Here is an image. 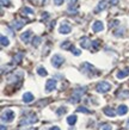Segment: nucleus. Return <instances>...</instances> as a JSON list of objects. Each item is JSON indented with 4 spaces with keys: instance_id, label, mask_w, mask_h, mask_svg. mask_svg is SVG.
I'll list each match as a JSON object with an SVG mask.
<instances>
[{
    "instance_id": "obj_1",
    "label": "nucleus",
    "mask_w": 129,
    "mask_h": 130,
    "mask_svg": "<svg viewBox=\"0 0 129 130\" xmlns=\"http://www.w3.org/2000/svg\"><path fill=\"white\" fill-rule=\"evenodd\" d=\"M85 91H86V87H79V88H77V90L74 91L73 95L69 98V100H68V102L72 103V104H77V103L79 102L80 97L85 93Z\"/></svg>"
},
{
    "instance_id": "obj_2",
    "label": "nucleus",
    "mask_w": 129,
    "mask_h": 130,
    "mask_svg": "<svg viewBox=\"0 0 129 130\" xmlns=\"http://www.w3.org/2000/svg\"><path fill=\"white\" fill-rule=\"evenodd\" d=\"M37 122V116L35 113H30V115H26L25 117L20 119L19 124L20 125H29V124H34V123Z\"/></svg>"
},
{
    "instance_id": "obj_3",
    "label": "nucleus",
    "mask_w": 129,
    "mask_h": 130,
    "mask_svg": "<svg viewBox=\"0 0 129 130\" xmlns=\"http://www.w3.org/2000/svg\"><path fill=\"white\" fill-rule=\"evenodd\" d=\"M15 111L13 110H10V109H7V110H5L3 113H1V121L3 122H12L13 119H15Z\"/></svg>"
},
{
    "instance_id": "obj_4",
    "label": "nucleus",
    "mask_w": 129,
    "mask_h": 130,
    "mask_svg": "<svg viewBox=\"0 0 129 130\" xmlns=\"http://www.w3.org/2000/svg\"><path fill=\"white\" fill-rule=\"evenodd\" d=\"M110 88H111V85H110L109 83H106V81H101V83H98L97 86H96V91L99 92V93H106Z\"/></svg>"
},
{
    "instance_id": "obj_5",
    "label": "nucleus",
    "mask_w": 129,
    "mask_h": 130,
    "mask_svg": "<svg viewBox=\"0 0 129 130\" xmlns=\"http://www.w3.org/2000/svg\"><path fill=\"white\" fill-rule=\"evenodd\" d=\"M63 62H65V59H63L61 55H59V54H55V55L51 57V64H53L55 68H60L62 66Z\"/></svg>"
},
{
    "instance_id": "obj_6",
    "label": "nucleus",
    "mask_w": 129,
    "mask_h": 130,
    "mask_svg": "<svg viewBox=\"0 0 129 130\" xmlns=\"http://www.w3.org/2000/svg\"><path fill=\"white\" fill-rule=\"evenodd\" d=\"M70 31H72V26H70L67 22H62L61 25H60V28H59L60 34H62V35H68Z\"/></svg>"
},
{
    "instance_id": "obj_7",
    "label": "nucleus",
    "mask_w": 129,
    "mask_h": 130,
    "mask_svg": "<svg viewBox=\"0 0 129 130\" xmlns=\"http://www.w3.org/2000/svg\"><path fill=\"white\" fill-rule=\"evenodd\" d=\"M55 88H56V80L55 79L47 80V84H46V91H47L48 93L51 92V91H54Z\"/></svg>"
},
{
    "instance_id": "obj_8",
    "label": "nucleus",
    "mask_w": 129,
    "mask_h": 130,
    "mask_svg": "<svg viewBox=\"0 0 129 130\" xmlns=\"http://www.w3.org/2000/svg\"><path fill=\"white\" fill-rule=\"evenodd\" d=\"M81 69H82V72H84L85 74H89V73H91V75H92V72L96 71L93 66H92V64H90V63H87V62L82 63V64H81Z\"/></svg>"
},
{
    "instance_id": "obj_9",
    "label": "nucleus",
    "mask_w": 129,
    "mask_h": 130,
    "mask_svg": "<svg viewBox=\"0 0 129 130\" xmlns=\"http://www.w3.org/2000/svg\"><path fill=\"white\" fill-rule=\"evenodd\" d=\"M92 30H93V32H101L104 30V25H103V23L101 20H96L92 24Z\"/></svg>"
},
{
    "instance_id": "obj_10",
    "label": "nucleus",
    "mask_w": 129,
    "mask_h": 130,
    "mask_svg": "<svg viewBox=\"0 0 129 130\" xmlns=\"http://www.w3.org/2000/svg\"><path fill=\"white\" fill-rule=\"evenodd\" d=\"M32 36V31L31 30H27V31L23 32L22 35H20V40L23 41L24 43H29L30 42V38H31Z\"/></svg>"
},
{
    "instance_id": "obj_11",
    "label": "nucleus",
    "mask_w": 129,
    "mask_h": 130,
    "mask_svg": "<svg viewBox=\"0 0 129 130\" xmlns=\"http://www.w3.org/2000/svg\"><path fill=\"white\" fill-rule=\"evenodd\" d=\"M80 45H81V48H84V49H89L90 45H92V42L90 41L89 37H82L81 41H80Z\"/></svg>"
},
{
    "instance_id": "obj_12",
    "label": "nucleus",
    "mask_w": 129,
    "mask_h": 130,
    "mask_svg": "<svg viewBox=\"0 0 129 130\" xmlns=\"http://www.w3.org/2000/svg\"><path fill=\"white\" fill-rule=\"evenodd\" d=\"M129 75V67L124 68V69H122V71L117 72V74H116V78L117 79H124L125 76H128Z\"/></svg>"
},
{
    "instance_id": "obj_13",
    "label": "nucleus",
    "mask_w": 129,
    "mask_h": 130,
    "mask_svg": "<svg viewBox=\"0 0 129 130\" xmlns=\"http://www.w3.org/2000/svg\"><path fill=\"white\" fill-rule=\"evenodd\" d=\"M34 100V94L30 93V92H26V93H24L23 94V102L29 104V103H31Z\"/></svg>"
},
{
    "instance_id": "obj_14",
    "label": "nucleus",
    "mask_w": 129,
    "mask_h": 130,
    "mask_svg": "<svg viewBox=\"0 0 129 130\" xmlns=\"http://www.w3.org/2000/svg\"><path fill=\"white\" fill-rule=\"evenodd\" d=\"M128 113V106L127 105H120L117 107V115L120 116H124V115Z\"/></svg>"
},
{
    "instance_id": "obj_15",
    "label": "nucleus",
    "mask_w": 129,
    "mask_h": 130,
    "mask_svg": "<svg viewBox=\"0 0 129 130\" xmlns=\"http://www.w3.org/2000/svg\"><path fill=\"white\" fill-rule=\"evenodd\" d=\"M24 22L23 20H15V22H12V28L15 29V30H20V29L24 26Z\"/></svg>"
},
{
    "instance_id": "obj_16",
    "label": "nucleus",
    "mask_w": 129,
    "mask_h": 130,
    "mask_svg": "<svg viewBox=\"0 0 129 130\" xmlns=\"http://www.w3.org/2000/svg\"><path fill=\"white\" fill-rule=\"evenodd\" d=\"M105 7H106V3L104 1V0H102V1H99V4L97 5V7H96L94 12H96V13H98V12L103 11V10H105Z\"/></svg>"
},
{
    "instance_id": "obj_17",
    "label": "nucleus",
    "mask_w": 129,
    "mask_h": 130,
    "mask_svg": "<svg viewBox=\"0 0 129 130\" xmlns=\"http://www.w3.org/2000/svg\"><path fill=\"white\" fill-rule=\"evenodd\" d=\"M103 112H104L106 116H109V117H115V116H116V112H115L112 109H110V107H104Z\"/></svg>"
},
{
    "instance_id": "obj_18",
    "label": "nucleus",
    "mask_w": 129,
    "mask_h": 130,
    "mask_svg": "<svg viewBox=\"0 0 129 130\" xmlns=\"http://www.w3.org/2000/svg\"><path fill=\"white\" fill-rule=\"evenodd\" d=\"M75 122H77V115H70V116H68V118H67V123H68L69 125L75 124Z\"/></svg>"
},
{
    "instance_id": "obj_19",
    "label": "nucleus",
    "mask_w": 129,
    "mask_h": 130,
    "mask_svg": "<svg viewBox=\"0 0 129 130\" xmlns=\"http://www.w3.org/2000/svg\"><path fill=\"white\" fill-rule=\"evenodd\" d=\"M37 73H38V75H41V76H47L48 72L46 71V68H43L42 66H39L38 68H37Z\"/></svg>"
},
{
    "instance_id": "obj_20",
    "label": "nucleus",
    "mask_w": 129,
    "mask_h": 130,
    "mask_svg": "<svg viewBox=\"0 0 129 130\" xmlns=\"http://www.w3.org/2000/svg\"><path fill=\"white\" fill-rule=\"evenodd\" d=\"M8 44H10L8 38H7V37H5L4 35H1V45H3V47H7Z\"/></svg>"
},
{
    "instance_id": "obj_21",
    "label": "nucleus",
    "mask_w": 129,
    "mask_h": 130,
    "mask_svg": "<svg viewBox=\"0 0 129 130\" xmlns=\"http://www.w3.org/2000/svg\"><path fill=\"white\" fill-rule=\"evenodd\" d=\"M39 43H41V38H39L38 36H35V37L32 38V45H34V47H38Z\"/></svg>"
},
{
    "instance_id": "obj_22",
    "label": "nucleus",
    "mask_w": 129,
    "mask_h": 130,
    "mask_svg": "<svg viewBox=\"0 0 129 130\" xmlns=\"http://www.w3.org/2000/svg\"><path fill=\"white\" fill-rule=\"evenodd\" d=\"M22 57H23V54H22V53L17 54V55L15 56V59H13V62H15V63H19L20 60H22Z\"/></svg>"
},
{
    "instance_id": "obj_23",
    "label": "nucleus",
    "mask_w": 129,
    "mask_h": 130,
    "mask_svg": "<svg viewBox=\"0 0 129 130\" xmlns=\"http://www.w3.org/2000/svg\"><path fill=\"white\" fill-rule=\"evenodd\" d=\"M23 13L24 14H29V16H31V14H34V11H32L30 7H24L23 8Z\"/></svg>"
},
{
    "instance_id": "obj_24",
    "label": "nucleus",
    "mask_w": 129,
    "mask_h": 130,
    "mask_svg": "<svg viewBox=\"0 0 129 130\" xmlns=\"http://www.w3.org/2000/svg\"><path fill=\"white\" fill-rule=\"evenodd\" d=\"M61 48H63V49H70V42L69 41H66V42H63L62 44H61Z\"/></svg>"
},
{
    "instance_id": "obj_25",
    "label": "nucleus",
    "mask_w": 129,
    "mask_h": 130,
    "mask_svg": "<svg viewBox=\"0 0 129 130\" xmlns=\"http://www.w3.org/2000/svg\"><path fill=\"white\" fill-rule=\"evenodd\" d=\"M77 111H78V112H84V113H90V112H91V111H89L86 107H84V106L78 107V109H77Z\"/></svg>"
},
{
    "instance_id": "obj_26",
    "label": "nucleus",
    "mask_w": 129,
    "mask_h": 130,
    "mask_svg": "<svg viewBox=\"0 0 129 130\" xmlns=\"http://www.w3.org/2000/svg\"><path fill=\"white\" fill-rule=\"evenodd\" d=\"M70 51H72V53H73L75 56H79V55H80V53H81V51L79 50V49H77V48H74V47L70 48Z\"/></svg>"
},
{
    "instance_id": "obj_27",
    "label": "nucleus",
    "mask_w": 129,
    "mask_h": 130,
    "mask_svg": "<svg viewBox=\"0 0 129 130\" xmlns=\"http://www.w3.org/2000/svg\"><path fill=\"white\" fill-rule=\"evenodd\" d=\"M66 112H67V109H66V107H65V106H63V107H60L59 110L56 111V113L59 115V116H61V115H62V113H66Z\"/></svg>"
},
{
    "instance_id": "obj_28",
    "label": "nucleus",
    "mask_w": 129,
    "mask_h": 130,
    "mask_svg": "<svg viewBox=\"0 0 129 130\" xmlns=\"http://www.w3.org/2000/svg\"><path fill=\"white\" fill-rule=\"evenodd\" d=\"M92 47H93L94 50L98 49V47H99V41H93V42H92Z\"/></svg>"
},
{
    "instance_id": "obj_29",
    "label": "nucleus",
    "mask_w": 129,
    "mask_h": 130,
    "mask_svg": "<svg viewBox=\"0 0 129 130\" xmlns=\"http://www.w3.org/2000/svg\"><path fill=\"white\" fill-rule=\"evenodd\" d=\"M63 1H65V0H54V4L56 5V6H60V5L63 4Z\"/></svg>"
},
{
    "instance_id": "obj_30",
    "label": "nucleus",
    "mask_w": 129,
    "mask_h": 130,
    "mask_svg": "<svg viewBox=\"0 0 129 130\" xmlns=\"http://www.w3.org/2000/svg\"><path fill=\"white\" fill-rule=\"evenodd\" d=\"M101 130H111V125H109V124H104Z\"/></svg>"
},
{
    "instance_id": "obj_31",
    "label": "nucleus",
    "mask_w": 129,
    "mask_h": 130,
    "mask_svg": "<svg viewBox=\"0 0 129 130\" xmlns=\"http://www.w3.org/2000/svg\"><path fill=\"white\" fill-rule=\"evenodd\" d=\"M1 4H3V6H10L8 0H1Z\"/></svg>"
},
{
    "instance_id": "obj_32",
    "label": "nucleus",
    "mask_w": 129,
    "mask_h": 130,
    "mask_svg": "<svg viewBox=\"0 0 129 130\" xmlns=\"http://www.w3.org/2000/svg\"><path fill=\"white\" fill-rule=\"evenodd\" d=\"M75 3H77V0H68V4H69V6L75 5Z\"/></svg>"
},
{
    "instance_id": "obj_33",
    "label": "nucleus",
    "mask_w": 129,
    "mask_h": 130,
    "mask_svg": "<svg viewBox=\"0 0 129 130\" xmlns=\"http://www.w3.org/2000/svg\"><path fill=\"white\" fill-rule=\"evenodd\" d=\"M111 5H117L118 4V0H110Z\"/></svg>"
},
{
    "instance_id": "obj_34",
    "label": "nucleus",
    "mask_w": 129,
    "mask_h": 130,
    "mask_svg": "<svg viewBox=\"0 0 129 130\" xmlns=\"http://www.w3.org/2000/svg\"><path fill=\"white\" fill-rule=\"evenodd\" d=\"M49 130H61V129H60L59 126H51V128H50Z\"/></svg>"
},
{
    "instance_id": "obj_35",
    "label": "nucleus",
    "mask_w": 129,
    "mask_h": 130,
    "mask_svg": "<svg viewBox=\"0 0 129 130\" xmlns=\"http://www.w3.org/2000/svg\"><path fill=\"white\" fill-rule=\"evenodd\" d=\"M6 128H5V125H1V130H5Z\"/></svg>"
},
{
    "instance_id": "obj_36",
    "label": "nucleus",
    "mask_w": 129,
    "mask_h": 130,
    "mask_svg": "<svg viewBox=\"0 0 129 130\" xmlns=\"http://www.w3.org/2000/svg\"><path fill=\"white\" fill-rule=\"evenodd\" d=\"M127 126L129 128V119H128V122H127Z\"/></svg>"
},
{
    "instance_id": "obj_37",
    "label": "nucleus",
    "mask_w": 129,
    "mask_h": 130,
    "mask_svg": "<svg viewBox=\"0 0 129 130\" xmlns=\"http://www.w3.org/2000/svg\"><path fill=\"white\" fill-rule=\"evenodd\" d=\"M27 130H36V129H27Z\"/></svg>"
}]
</instances>
